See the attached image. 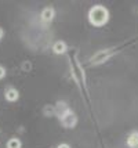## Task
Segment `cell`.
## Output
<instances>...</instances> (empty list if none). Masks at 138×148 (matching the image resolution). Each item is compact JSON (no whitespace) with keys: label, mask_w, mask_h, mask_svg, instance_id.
Masks as SVG:
<instances>
[{"label":"cell","mask_w":138,"mask_h":148,"mask_svg":"<svg viewBox=\"0 0 138 148\" xmlns=\"http://www.w3.org/2000/svg\"><path fill=\"white\" fill-rule=\"evenodd\" d=\"M127 144L130 145L131 148L137 147L138 145V133H133L130 137H128V140H127Z\"/></svg>","instance_id":"cell-5"},{"label":"cell","mask_w":138,"mask_h":148,"mask_svg":"<svg viewBox=\"0 0 138 148\" xmlns=\"http://www.w3.org/2000/svg\"><path fill=\"white\" fill-rule=\"evenodd\" d=\"M7 148H21V141L18 138H11L7 143Z\"/></svg>","instance_id":"cell-6"},{"label":"cell","mask_w":138,"mask_h":148,"mask_svg":"<svg viewBox=\"0 0 138 148\" xmlns=\"http://www.w3.org/2000/svg\"><path fill=\"white\" fill-rule=\"evenodd\" d=\"M1 36H3V31L0 29V39H1Z\"/></svg>","instance_id":"cell-9"},{"label":"cell","mask_w":138,"mask_h":148,"mask_svg":"<svg viewBox=\"0 0 138 148\" xmlns=\"http://www.w3.org/2000/svg\"><path fill=\"white\" fill-rule=\"evenodd\" d=\"M134 148H138V145H137V147H134Z\"/></svg>","instance_id":"cell-10"},{"label":"cell","mask_w":138,"mask_h":148,"mask_svg":"<svg viewBox=\"0 0 138 148\" xmlns=\"http://www.w3.org/2000/svg\"><path fill=\"white\" fill-rule=\"evenodd\" d=\"M53 18H54V10L51 7H47V8H44V10L41 11V19H43L44 22H50Z\"/></svg>","instance_id":"cell-2"},{"label":"cell","mask_w":138,"mask_h":148,"mask_svg":"<svg viewBox=\"0 0 138 148\" xmlns=\"http://www.w3.org/2000/svg\"><path fill=\"white\" fill-rule=\"evenodd\" d=\"M4 75H6V69H4L3 66H0V79L4 77Z\"/></svg>","instance_id":"cell-7"},{"label":"cell","mask_w":138,"mask_h":148,"mask_svg":"<svg viewBox=\"0 0 138 148\" xmlns=\"http://www.w3.org/2000/svg\"><path fill=\"white\" fill-rule=\"evenodd\" d=\"M53 50L55 54H64V53L66 51V45L64 43V42H55L53 46Z\"/></svg>","instance_id":"cell-4"},{"label":"cell","mask_w":138,"mask_h":148,"mask_svg":"<svg viewBox=\"0 0 138 148\" xmlns=\"http://www.w3.org/2000/svg\"><path fill=\"white\" fill-rule=\"evenodd\" d=\"M88 19L94 26H102L105 25L109 19V13L105 7L102 6H94L88 13Z\"/></svg>","instance_id":"cell-1"},{"label":"cell","mask_w":138,"mask_h":148,"mask_svg":"<svg viewBox=\"0 0 138 148\" xmlns=\"http://www.w3.org/2000/svg\"><path fill=\"white\" fill-rule=\"evenodd\" d=\"M58 148H71L68 144H61V145H58Z\"/></svg>","instance_id":"cell-8"},{"label":"cell","mask_w":138,"mask_h":148,"mask_svg":"<svg viewBox=\"0 0 138 148\" xmlns=\"http://www.w3.org/2000/svg\"><path fill=\"white\" fill-rule=\"evenodd\" d=\"M18 97H20V94H18V91L15 90V89H8V90L6 91V100L7 101H10V103L17 101Z\"/></svg>","instance_id":"cell-3"}]
</instances>
